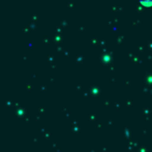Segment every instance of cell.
I'll list each match as a JSON object with an SVG mask.
<instances>
[{
  "label": "cell",
  "mask_w": 152,
  "mask_h": 152,
  "mask_svg": "<svg viewBox=\"0 0 152 152\" xmlns=\"http://www.w3.org/2000/svg\"><path fill=\"white\" fill-rule=\"evenodd\" d=\"M141 3L145 5H152V0H141Z\"/></svg>",
  "instance_id": "6da1fadb"
}]
</instances>
